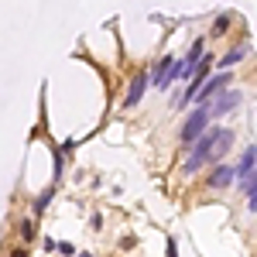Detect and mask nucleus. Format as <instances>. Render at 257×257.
Here are the masks:
<instances>
[{"mask_svg":"<svg viewBox=\"0 0 257 257\" xmlns=\"http://www.w3.org/2000/svg\"><path fill=\"white\" fill-rule=\"evenodd\" d=\"M31 237H35V223H31V219H24V223H21V240H24V243H31Z\"/></svg>","mask_w":257,"mask_h":257,"instance_id":"nucleus-12","label":"nucleus"},{"mask_svg":"<svg viewBox=\"0 0 257 257\" xmlns=\"http://www.w3.org/2000/svg\"><path fill=\"white\" fill-rule=\"evenodd\" d=\"M79 257H93V254H89V250H79Z\"/></svg>","mask_w":257,"mask_h":257,"instance_id":"nucleus-17","label":"nucleus"},{"mask_svg":"<svg viewBox=\"0 0 257 257\" xmlns=\"http://www.w3.org/2000/svg\"><path fill=\"white\" fill-rule=\"evenodd\" d=\"M240 99H243V93H237V89H223V93L206 106V110H209V123L219 120V117H226V113H233V110L240 106Z\"/></svg>","mask_w":257,"mask_h":257,"instance_id":"nucleus-4","label":"nucleus"},{"mask_svg":"<svg viewBox=\"0 0 257 257\" xmlns=\"http://www.w3.org/2000/svg\"><path fill=\"white\" fill-rule=\"evenodd\" d=\"M172 65H175L172 55H165L161 62H155V69L148 72V82H151L155 89H168V86H172Z\"/></svg>","mask_w":257,"mask_h":257,"instance_id":"nucleus-5","label":"nucleus"},{"mask_svg":"<svg viewBox=\"0 0 257 257\" xmlns=\"http://www.w3.org/2000/svg\"><path fill=\"white\" fill-rule=\"evenodd\" d=\"M230 144H233V131L209 123V127L202 131V138H196L192 144H189V158H185V165H182V168H185V175H196L206 161L223 165V155L230 151Z\"/></svg>","mask_w":257,"mask_h":257,"instance_id":"nucleus-1","label":"nucleus"},{"mask_svg":"<svg viewBox=\"0 0 257 257\" xmlns=\"http://www.w3.org/2000/svg\"><path fill=\"white\" fill-rule=\"evenodd\" d=\"M148 86H151V82H148V72H138V76H134V82H131V89H127V99H123V106H138Z\"/></svg>","mask_w":257,"mask_h":257,"instance_id":"nucleus-7","label":"nucleus"},{"mask_svg":"<svg viewBox=\"0 0 257 257\" xmlns=\"http://www.w3.org/2000/svg\"><path fill=\"white\" fill-rule=\"evenodd\" d=\"M168 257H178V250H175V243L168 240Z\"/></svg>","mask_w":257,"mask_h":257,"instance_id":"nucleus-15","label":"nucleus"},{"mask_svg":"<svg viewBox=\"0 0 257 257\" xmlns=\"http://www.w3.org/2000/svg\"><path fill=\"white\" fill-rule=\"evenodd\" d=\"M254 161H257V148L254 144H247L243 148V158L237 161V168H233V182H247V178H254Z\"/></svg>","mask_w":257,"mask_h":257,"instance_id":"nucleus-6","label":"nucleus"},{"mask_svg":"<svg viewBox=\"0 0 257 257\" xmlns=\"http://www.w3.org/2000/svg\"><path fill=\"white\" fill-rule=\"evenodd\" d=\"M14 257H28V250H14Z\"/></svg>","mask_w":257,"mask_h":257,"instance_id":"nucleus-16","label":"nucleus"},{"mask_svg":"<svg viewBox=\"0 0 257 257\" xmlns=\"http://www.w3.org/2000/svg\"><path fill=\"white\" fill-rule=\"evenodd\" d=\"M209 185H213V189H230V185H233V168H230V165H213Z\"/></svg>","mask_w":257,"mask_h":257,"instance_id":"nucleus-8","label":"nucleus"},{"mask_svg":"<svg viewBox=\"0 0 257 257\" xmlns=\"http://www.w3.org/2000/svg\"><path fill=\"white\" fill-rule=\"evenodd\" d=\"M230 82H233V72H219V76H209V79H206V86H202V89L196 93V99H192V103H196V106H209V103H213V99H216L223 89H230Z\"/></svg>","mask_w":257,"mask_h":257,"instance_id":"nucleus-3","label":"nucleus"},{"mask_svg":"<svg viewBox=\"0 0 257 257\" xmlns=\"http://www.w3.org/2000/svg\"><path fill=\"white\" fill-rule=\"evenodd\" d=\"M247 55H250V45H247V41H240V45H233V48H230V52H226V55L219 59V65H223V69H230V65L243 62Z\"/></svg>","mask_w":257,"mask_h":257,"instance_id":"nucleus-9","label":"nucleus"},{"mask_svg":"<svg viewBox=\"0 0 257 257\" xmlns=\"http://www.w3.org/2000/svg\"><path fill=\"white\" fill-rule=\"evenodd\" d=\"M206 127H209V110H206V106H192V113L185 117L182 131H178V138H182V144H192L196 138H202Z\"/></svg>","mask_w":257,"mask_h":257,"instance_id":"nucleus-2","label":"nucleus"},{"mask_svg":"<svg viewBox=\"0 0 257 257\" xmlns=\"http://www.w3.org/2000/svg\"><path fill=\"white\" fill-rule=\"evenodd\" d=\"M89 226H93V230H99V226H103V216H99V213H93V219H89Z\"/></svg>","mask_w":257,"mask_h":257,"instance_id":"nucleus-14","label":"nucleus"},{"mask_svg":"<svg viewBox=\"0 0 257 257\" xmlns=\"http://www.w3.org/2000/svg\"><path fill=\"white\" fill-rule=\"evenodd\" d=\"M230 24H233V18H230V14H219L216 21H213V35H226V31H230Z\"/></svg>","mask_w":257,"mask_h":257,"instance_id":"nucleus-11","label":"nucleus"},{"mask_svg":"<svg viewBox=\"0 0 257 257\" xmlns=\"http://www.w3.org/2000/svg\"><path fill=\"white\" fill-rule=\"evenodd\" d=\"M55 250H59V254H65V257H72V254H76V243H59Z\"/></svg>","mask_w":257,"mask_h":257,"instance_id":"nucleus-13","label":"nucleus"},{"mask_svg":"<svg viewBox=\"0 0 257 257\" xmlns=\"http://www.w3.org/2000/svg\"><path fill=\"white\" fill-rule=\"evenodd\" d=\"M52 199H55V185H48V189H45V192L35 199V216H41V213H45V206H48Z\"/></svg>","mask_w":257,"mask_h":257,"instance_id":"nucleus-10","label":"nucleus"}]
</instances>
